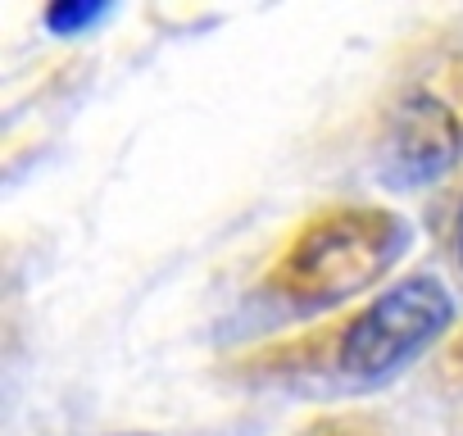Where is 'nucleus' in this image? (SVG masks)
Here are the masks:
<instances>
[{"label": "nucleus", "instance_id": "obj_1", "mask_svg": "<svg viewBox=\"0 0 463 436\" xmlns=\"http://www.w3.org/2000/svg\"><path fill=\"white\" fill-rule=\"evenodd\" d=\"M454 314V296L436 273H409L309 332L237 355L232 373L282 386H377L445 341Z\"/></svg>", "mask_w": 463, "mask_h": 436}, {"label": "nucleus", "instance_id": "obj_2", "mask_svg": "<svg viewBox=\"0 0 463 436\" xmlns=\"http://www.w3.org/2000/svg\"><path fill=\"white\" fill-rule=\"evenodd\" d=\"M409 242V223L386 204H323L300 218L296 232L273 251L269 269L260 273V296L300 314L341 309L354 296L382 287L400 269Z\"/></svg>", "mask_w": 463, "mask_h": 436}, {"label": "nucleus", "instance_id": "obj_3", "mask_svg": "<svg viewBox=\"0 0 463 436\" xmlns=\"http://www.w3.org/2000/svg\"><path fill=\"white\" fill-rule=\"evenodd\" d=\"M373 159L391 186L418 191L463 164V51H431L386 87Z\"/></svg>", "mask_w": 463, "mask_h": 436}, {"label": "nucleus", "instance_id": "obj_4", "mask_svg": "<svg viewBox=\"0 0 463 436\" xmlns=\"http://www.w3.org/2000/svg\"><path fill=\"white\" fill-rule=\"evenodd\" d=\"M291 436H391V427L373 409H323L305 418Z\"/></svg>", "mask_w": 463, "mask_h": 436}, {"label": "nucleus", "instance_id": "obj_5", "mask_svg": "<svg viewBox=\"0 0 463 436\" xmlns=\"http://www.w3.org/2000/svg\"><path fill=\"white\" fill-rule=\"evenodd\" d=\"M109 10L105 5H87V0H60V5L46 10V28L55 37H82L91 24H100Z\"/></svg>", "mask_w": 463, "mask_h": 436}, {"label": "nucleus", "instance_id": "obj_6", "mask_svg": "<svg viewBox=\"0 0 463 436\" xmlns=\"http://www.w3.org/2000/svg\"><path fill=\"white\" fill-rule=\"evenodd\" d=\"M440 373H445V382H449V386H458V391H463V336H454V341H449V350L440 355Z\"/></svg>", "mask_w": 463, "mask_h": 436}, {"label": "nucleus", "instance_id": "obj_7", "mask_svg": "<svg viewBox=\"0 0 463 436\" xmlns=\"http://www.w3.org/2000/svg\"><path fill=\"white\" fill-rule=\"evenodd\" d=\"M449 246H454V260L463 269V191H458V204H454V223H449Z\"/></svg>", "mask_w": 463, "mask_h": 436}, {"label": "nucleus", "instance_id": "obj_8", "mask_svg": "<svg viewBox=\"0 0 463 436\" xmlns=\"http://www.w3.org/2000/svg\"><path fill=\"white\" fill-rule=\"evenodd\" d=\"M114 436H155V431H114Z\"/></svg>", "mask_w": 463, "mask_h": 436}]
</instances>
